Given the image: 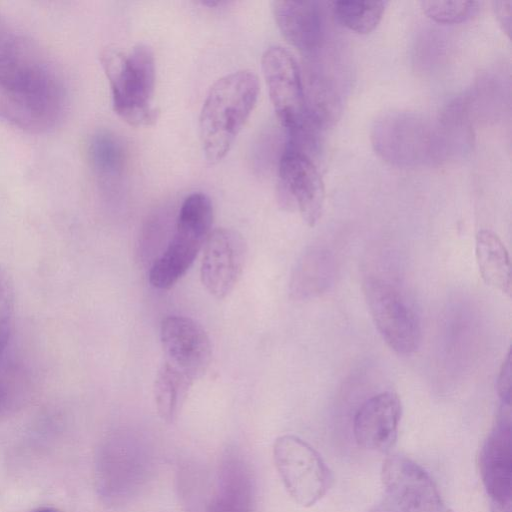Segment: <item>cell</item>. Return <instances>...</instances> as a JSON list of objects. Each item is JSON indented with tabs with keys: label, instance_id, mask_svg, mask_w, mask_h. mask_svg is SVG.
I'll return each mask as SVG.
<instances>
[{
	"label": "cell",
	"instance_id": "1",
	"mask_svg": "<svg viewBox=\"0 0 512 512\" xmlns=\"http://www.w3.org/2000/svg\"><path fill=\"white\" fill-rule=\"evenodd\" d=\"M67 94L47 52L0 14V118L27 132L44 133L62 120Z\"/></svg>",
	"mask_w": 512,
	"mask_h": 512
},
{
	"label": "cell",
	"instance_id": "2",
	"mask_svg": "<svg viewBox=\"0 0 512 512\" xmlns=\"http://www.w3.org/2000/svg\"><path fill=\"white\" fill-rule=\"evenodd\" d=\"M258 95V77L246 69L228 73L211 85L199 115L200 142L209 163H217L228 154Z\"/></svg>",
	"mask_w": 512,
	"mask_h": 512
},
{
	"label": "cell",
	"instance_id": "3",
	"mask_svg": "<svg viewBox=\"0 0 512 512\" xmlns=\"http://www.w3.org/2000/svg\"><path fill=\"white\" fill-rule=\"evenodd\" d=\"M100 61L110 85L114 112L134 127L155 124L159 110L152 104L156 81L152 49L144 43L128 53L107 48Z\"/></svg>",
	"mask_w": 512,
	"mask_h": 512
},
{
	"label": "cell",
	"instance_id": "4",
	"mask_svg": "<svg viewBox=\"0 0 512 512\" xmlns=\"http://www.w3.org/2000/svg\"><path fill=\"white\" fill-rule=\"evenodd\" d=\"M155 467V446L148 439L130 432L114 433L100 444L96 455L99 494L111 505H124L141 494Z\"/></svg>",
	"mask_w": 512,
	"mask_h": 512
},
{
	"label": "cell",
	"instance_id": "5",
	"mask_svg": "<svg viewBox=\"0 0 512 512\" xmlns=\"http://www.w3.org/2000/svg\"><path fill=\"white\" fill-rule=\"evenodd\" d=\"M212 223L213 206L206 194L195 192L184 199L174 234L149 271L153 287L167 290L185 275L204 246Z\"/></svg>",
	"mask_w": 512,
	"mask_h": 512
},
{
	"label": "cell",
	"instance_id": "6",
	"mask_svg": "<svg viewBox=\"0 0 512 512\" xmlns=\"http://www.w3.org/2000/svg\"><path fill=\"white\" fill-rule=\"evenodd\" d=\"M278 474L290 497L303 507L321 500L332 484V474L319 453L295 435H282L273 445Z\"/></svg>",
	"mask_w": 512,
	"mask_h": 512
},
{
	"label": "cell",
	"instance_id": "7",
	"mask_svg": "<svg viewBox=\"0 0 512 512\" xmlns=\"http://www.w3.org/2000/svg\"><path fill=\"white\" fill-rule=\"evenodd\" d=\"M366 302L374 324L387 345L408 355L421 342L419 318L407 298L393 284L378 278L364 283Z\"/></svg>",
	"mask_w": 512,
	"mask_h": 512
},
{
	"label": "cell",
	"instance_id": "8",
	"mask_svg": "<svg viewBox=\"0 0 512 512\" xmlns=\"http://www.w3.org/2000/svg\"><path fill=\"white\" fill-rule=\"evenodd\" d=\"M263 76L274 111L288 134L309 122L304 84L294 55L278 45L268 47L261 58Z\"/></svg>",
	"mask_w": 512,
	"mask_h": 512
},
{
	"label": "cell",
	"instance_id": "9",
	"mask_svg": "<svg viewBox=\"0 0 512 512\" xmlns=\"http://www.w3.org/2000/svg\"><path fill=\"white\" fill-rule=\"evenodd\" d=\"M381 480L385 499L402 512H453L430 475L405 456L387 457L382 465Z\"/></svg>",
	"mask_w": 512,
	"mask_h": 512
},
{
	"label": "cell",
	"instance_id": "10",
	"mask_svg": "<svg viewBox=\"0 0 512 512\" xmlns=\"http://www.w3.org/2000/svg\"><path fill=\"white\" fill-rule=\"evenodd\" d=\"M480 475L490 512H512V429L510 406L501 405L479 456Z\"/></svg>",
	"mask_w": 512,
	"mask_h": 512
},
{
	"label": "cell",
	"instance_id": "11",
	"mask_svg": "<svg viewBox=\"0 0 512 512\" xmlns=\"http://www.w3.org/2000/svg\"><path fill=\"white\" fill-rule=\"evenodd\" d=\"M279 179L285 204L295 207L306 224L314 226L323 212L325 188L309 155L286 147L279 161Z\"/></svg>",
	"mask_w": 512,
	"mask_h": 512
},
{
	"label": "cell",
	"instance_id": "12",
	"mask_svg": "<svg viewBox=\"0 0 512 512\" xmlns=\"http://www.w3.org/2000/svg\"><path fill=\"white\" fill-rule=\"evenodd\" d=\"M160 340L165 362L191 382L205 374L212 348L206 331L198 322L186 316H168L161 323Z\"/></svg>",
	"mask_w": 512,
	"mask_h": 512
},
{
	"label": "cell",
	"instance_id": "13",
	"mask_svg": "<svg viewBox=\"0 0 512 512\" xmlns=\"http://www.w3.org/2000/svg\"><path fill=\"white\" fill-rule=\"evenodd\" d=\"M246 252L239 232L223 227L211 230L204 243L200 277L213 297L223 299L233 290L242 274Z\"/></svg>",
	"mask_w": 512,
	"mask_h": 512
},
{
	"label": "cell",
	"instance_id": "14",
	"mask_svg": "<svg viewBox=\"0 0 512 512\" xmlns=\"http://www.w3.org/2000/svg\"><path fill=\"white\" fill-rule=\"evenodd\" d=\"M402 406L392 391L378 393L367 399L357 410L353 420V434L357 444L373 451H386L397 438Z\"/></svg>",
	"mask_w": 512,
	"mask_h": 512
},
{
	"label": "cell",
	"instance_id": "15",
	"mask_svg": "<svg viewBox=\"0 0 512 512\" xmlns=\"http://www.w3.org/2000/svg\"><path fill=\"white\" fill-rule=\"evenodd\" d=\"M274 20L283 37L307 57L314 56L323 41V19L315 1L276 0Z\"/></svg>",
	"mask_w": 512,
	"mask_h": 512
},
{
	"label": "cell",
	"instance_id": "16",
	"mask_svg": "<svg viewBox=\"0 0 512 512\" xmlns=\"http://www.w3.org/2000/svg\"><path fill=\"white\" fill-rule=\"evenodd\" d=\"M254 482L250 467L238 451L229 449L222 456L216 491L205 512H253Z\"/></svg>",
	"mask_w": 512,
	"mask_h": 512
},
{
	"label": "cell",
	"instance_id": "17",
	"mask_svg": "<svg viewBox=\"0 0 512 512\" xmlns=\"http://www.w3.org/2000/svg\"><path fill=\"white\" fill-rule=\"evenodd\" d=\"M333 259L329 251L311 248L296 262L290 278V294L306 300L322 294L333 278Z\"/></svg>",
	"mask_w": 512,
	"mask_h": 512
},
{
	"label": "cell",
	"instance_id": "18",
	"mask_svg": "<svg viewBox=\"0 0 512 512\" xmlns=\"http://www.w3.org/2000/svg\"><path fill=\"white\" fill-rule=\"evenodd\" d=\"M475 254L484 282L510 297L512 293L510 258L498 235L488 229L480 230L475 239Z\"/></svg>",
	"mask_w": 512,
	"mask_h": 512
},
{
	"label": "cell",
	"instance_id": "19",
	"mask_svg": "<svg viewBox=\"0 0 512 512\" xmlns=\"http://www.w3.org/2000/svg\"><path fill=\"white\" fill-rule=\"evenodd\" d=\"M192 383L168 363L160 367L155 379L154 397L162 420L172 422L177 417Z\"/></svg>",
	"mask_w": 512,
	"mask_h": 512
},
{
	"label": "cell",
	"instance_id": "20",
	"mask_svg": "<svg viewBox=\"0 0 512 512\" xmlns=\"http://www.w3.org/2000/svg\"><path fill=\"white\" fill-rule=\"evenodd\" d=\"M87 152L90 165L99 176L114 177L124 168V147L109 131L95 132L89 139Z\"/></svg>",
	"mask_w": 512,
	"mask_h": 512
},
{
	"label": "cell",
	"instance_id": "21",
	"mask_svg": "<svg viewBox=\"0 0 512 512\" xmlns=\"http://www.w3.org/2000/svg\"><path fill=\"white\" fill-rule=\"evenodd\" d=\"M387 1H333L332 10L336 19L348 29L367 34L380 23Z\"/></svg>",
	"mask_w": 512,
	"mask_h": 512
},
{
	"label": "cell",
	"instance_id": "22",
	"mask_svg": "<svg viewBox=\"0 0 512 512\" xmlns=\"http://www.w3.org/2000/svg\"><path fill=\"white\" fill-rule=\"evenodd\" d=\"M420 5L429 18L445 24L465 21L478 9L475 1H421Z\"/></svg>",
	"mask_w": 512,
	"mask_h": 512
},
{
	"label": "cell",
	"instance_id": "23",
	"mask_svg": "<svg viewBox=\"0 0 512 512\" xmlns=\"http://www.w3.org/2000/svg\"><path fill=\"white\" fill-rule=\"evenodd\" d=\"M26 393L24 376L11 367H0V416L19 405Z\"/></svg>",
	"mask_w": 512,
	"mask_h": 512
},
{
	"label": "cell",
	"instance_id": "24",
	"mask_svg": "<svg viewBox=\"0 0 512 512\" xmlns=\"http://www.w3.org/2000/svg\"><path fill=\"white\" fill-rule=\"evenodd\" d=\"M14 319V288L10 275L0 265V357L10 338Z\"/></svg>",
	"mask_w": 512,
	"mask_h": 512
},
{
	"label": "cell",
	"instance_id": "25",
	"mask_svg": "<svg viewBox=\"0 0 512 512\" xmlns=\"http://www.w3.org/2000/svg\"><path fill=\"white\" fill-rule=\"evenodd\" d=\"M497 392L501 405L511 406V353L508 351L497 380Z\"/></svg>",
	"mask_w": 512,
	"mask_h": 512
},
{
	"label": "cell",
	"instance_id": "26",
	"mask_svg": "<svg viewBox=\"0 0 512 512\" xmlns=\"http://www.w3.org/2000/svg\"><path fill=\"white\" fill-rule=\"evenodd\" d=\"M511 1H495L493 7L503 31L510 37L511 32Z\"/></svg>",
	"mask_w": 512,
	"mask_h": 512
},
{
	"label": "cell",
	"instance_id": "27",
	"mask_svg": "<svg viewBox=\"0 0 512 512\" xmlns=\"http://www.w3.org/2000/svg\"><path fill=\"white\" fill-rule=\"evenodd\" d=\"M368 512H402L396 506H394L391 502L385 499L382 503L374 506Z\"/></svg>",
	"mask_w": 512,
	"mask_h": 512
},
{
	"label": "cell",
	"instance_id": "28",
	"mask_svg": "<svg viewBox=\"0 0 512 512\" xmlns=\"http://www.w3.org/2000/svg\"><path fill=\"white\" fill-rule=\"evenodd\" d=\"M198 3H200L201 5H204V6H208V7H218V6H224V5H227L229 4V1H223V0H204V1H199Z\"/></svg>",
	"mask_w": 512,
	"mask_h": 512
},
{
	"label": "cell",
	"instance_id": "29",
	"mask_svg": "<svg viewBox=\"0 0 512 512\" xmlns=\"http://www.w3.org/2000/svg\"><path fill=\"white\" fill-rule=\"evenodd\" d=\"M31 512H60V511H58L55 508H51V507H40V508H36V509L32 510Z\"/></svg>",
	"mask_w": 512,
	"mask_h": 512
}]
</instances>
